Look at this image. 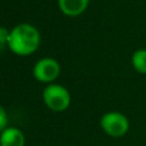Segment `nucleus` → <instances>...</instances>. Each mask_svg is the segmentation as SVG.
I'll return each mask as SVG.
<instances>
[{
    "label": "nucleus",
    "mask_w": 146,
    "mask_h": 146,
    "mask_svg": "<svg viewBox=\"0 0 146 146\" xmlns=\"http://www.w3.org/2000/svg\"><path fill=\"white\" fill-rule=\"evenodd\" d=\"M90 0H58L59 9L68 17H77L86 12Z\"/></svg>",
    "instance_id": "obj_5"
},
{
    "label": "nucleus",
    "mask_w": 146,
    "mask_h": 146,
    "mask_svg": "<svg viewBox=\"0 0 146 146\" xmlns=\"http://www.w3.org/2000/svg\"><path fill=\"white\" fill-rule=\"evenodd\" d=\"M100 127L108 136L119 139L123 137L129 129V121L123 113L108 111L100 118Z\"/></svg>",
    "instance_id": "obj_3"
},
{
    "label": "nucleus",
    "mask_w": 146,
    "mask_h": 146,
    "mask_svg": "<svg viewBox=\"0 0 146 146\" xmlns=\"http://www.w3.org/2000/svg\"><path fill=\"white\" fill-rule=\"evenodd\" d=\"M41 44L40 31L30 23H19L9 31L7 45L13 54L28 56L36 53Z\"/></svg>",
    "instance_id": "obj_1"
},
{
    "label": "nucleus",
    "mask_w": 146,
    "mask_h": 146,
    "mask_svg": "<svg viewBox=\"0 0 146 146\" xmlns=\"http://www.w3.org/2000/svg\"><path fill=\"white\" fill-rule=\"evenodd\" d=\"M131 64L140 74H146V49H137L131 56Z\"/></svg>",
    "instance_id": "obj_7"
},
{
    "label": "nucleus",
    "mask_w": 146,
    "mask_h": 146,
    "mask_svg": "<svg viewBox=\"0 0 146 146\" xmlns=\"http://www.w3.org/2000/svg\"><path fill=\"white\" fill-rule=\"evenodd\" d=\"M25 135L17 127L8 126L0 133V146H25Z\"/></svg>",
    "instance_id": "obj_6"
},
{
    "label": "nucleus",
    "mask_w": 146,
    "mask_h": 146,
    "mask_svg": "<svg viewBox=\"0 0 146 146\" xmlns=\"http://www.w3.org/2000/svg\"><path fill=\"white\" fill-rule=\"evenodd\" d=\"M8 114H7V110L0 105V133L4 131L5 128L8 127Z\"/></svg>",
    "instance_id": "obj_8"
},
{
    "label": "nucleus",
    "mask_w": 146,
    "mask_h": 146,
    "mask_svg": "<svg viewBox=\"0 0 146 146\" xmlns=\"http://www.w3.org/2000/svg\"><path fill=\"white\" fill-rule=\"evenodd\" d=\"M44 104L53 111H64L71 105V92L59 83H49L42 91Z\"/></svg>",
    "instance_id": "obj_2"
},
{
    "label": "nucleus",
    "mask_w": 146,
    "mask_h": 146,
    "mask_svg": "<svg viewBox=\"0 0 146 146\" xmlns=\"http://www.w3.org/2000/svg\"><path fill=\"white\" fill-rule=\"evenodd\" d=\"M60 64L54 58H41L36 62L32 69L33 78L42 83H54L60 74Z\"/></svg>",
    "instance_id": "obj_4"
}]
</instances>
